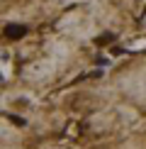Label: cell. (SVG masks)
Masks as SVG:
<instances>
[{
    "label": "cell",
    "mask_w": 146,
    "mask_h": 149,
    "mask_svg": "<svg viewBox=\"0 0 146 149\" xmlns=\"http://www.w3.org/2000/svg\"><path fill=\"white\" fill-rule=\"evenodd\" d=\"M5 34H8L10 39H22V37L27 34V27H24V24H8Z\"/></svg>",
    "instance_id": "obj_1"
},
{
    "label": "cell",
    "mask_w": 146,
    "mask_h": 149,
    "mask_svg": "<svg viewBox=\"0 0 146 149\" xmlns=\"http://www.w3.org/2000/svg\"><path fill=\"white\" fill-rule=\"evenodd\" d=\"M10 117V122H15L17 127H24V117H20V115H8Z\"/></svg>",
    "instance_id": "obj_2"
},
{
    "label": "cell",
    "mask_w": 146,
    "mask_h": 149,
    "mask_svg": "<svg viewBox=\"0 0 146 149\" xmlns=\"http://www.w3.org/2000/svg\"><path fill=\"white\" fill-rule=\"evenodd\" d=\"M112 39H114V34H102V37H97V44H107Z\"/></svg>",
    "instance_id": "obj_3"
}]
</instances>
